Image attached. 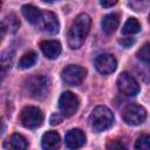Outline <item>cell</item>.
<instances>
[{"label": "cell", "instance_id": "obj_29", "mask_svg": "<svg viewBox=\"0 0 150 150\" xmlns=\"http://www.w3.org/2000/svg\"><path fill=\"white\" fill-rule=\"evenodd\" d=\"M148 20H149V22H150V14H149V18H148Z\"/></svg>", "mask_w": 150, "mask_h": 150}, {"label": "cell", "instance_id": "obj_17", "mask_svg": "<svg viewBox=\"0 0 150 150\" xmlns=\"http://www.w3.org/2000/svg\"><path fill=\"white\" fill-rule=\"evenodd\" d=\"M141 30V23L135 18H129L122 27V34L124 35H132Z\"/></svg>", "mask_w": 150, "mask_h": 150}, {"label": "cell", "instance_id": "obj_20", "mask_svg": "<svg viewBox=\"0 0 150 150\" xmlns=\"http://www.w3.org/2000/svg\"><path fill=\"white\" fill-rule=\"evenodd\" d=\"M13 60H14V54L11 50H5L1 54V68H2V73H5L7 69H9L13 64Z\"/></svg>", "mask_w": 150, "mask_h": 150}, {"label": "cell", "instance_id": "obj_26", "mask_svg": "<svg viewBox=\"0 0 150 150\" xmlns=\"http://www.w3.org/2000/svg\"><path fill=\"white\" fill-rule=\"evenodd\" d=\"M150 0H132V5L137 8V11L139 9V7H142V6H144V5H146L148 2H149Z\"/></svg>", "mask_w": 150, "mask_h": 150}, {"label": "cell", "instance_id": "obj_5", "mask_svg": "<svg viewBox=\"0 0 150 150\" xmlns=\"http://www.w3.org/2000/svg\"><path fill=\"white\" fill-rule=\"evenodd\" d=\"M87 70L77 64H69L61 71L62 81L68 86H79L86 79Z\"/></svg>", "mask_w": 150, "mask_h": 150}, {"label": "cell", "instance_id": "obj_8", "mask_svg": "<svg viewBox=\"0 0 150 150\" xmlns=\"http://www.w3.org/2000/svg\"><path fill=\"white\" fill-rule=\"evenodd\" d=\"M117 88L125 96H136L139 91V84L129 73L123 71L117 77Z\"/></svg>", "mask_w": 150, "mask_h": 150}, {"label": "cell", "instance_id": "obj_7", "mask_svg": "<svg viewBox=\"0 0 150 150\" xmlns=\"http://www.w3.org/2000/svg\"><path fill=\"white\" fill-rule=\"evenodd\" d=\"M80 100L71 91H64L59 98V108L64 117H71L79 109Z\"/></svg>", "mask_w": 150, "mask_h": 150}, {"label": "cell", "instance_id": "obj_11", "mask_svg": "<svg viewBox=\"0 0 150 150\" xmlns=\"http://www.w3.org/2000/svg\"><path fill=\"white\" fill-rule=\"evenodd\" d=\"M64 143L68 149H79L86 143V135L81 129H71L66 134Z\"/></svg>", "mask_w": 150, "mask_h": 150}, {"label": "cell", "instance_id": "obj_9", "mask_svg": "<svg viewBox=\"0 0 150 150\" xmlns=\"http://www.w3.org/2000/svg\"><path fill=\"white\" fill-rule=\"evenodd\" d=\"M94 64L98 73H101L103 75H108L116 70L117 60L112 54L103 53V54H100L98 56H96Z\"/></svg>", "mask_w": 150, "mask_h": 150}, {"label": "cell", "instance_id": "obj_1", "mask_svg": "<svg viewBox=\"0 0 150 150\" xmlns=\"http://www.w3.org/2000/svg\"><path fill=\"white\" fill-rule=\"evenodd\" d=\"M91 26V19L88 14L81 13L73 21L68 32V46L71 49H79L87 39Z\"/></svg>", "mask_w": 150, "mask_h": 150}, {"label": "cell", "instance_id": "obj_3", "mask_svg": "<svg viewBox=\"0 0 150 150\" xmlns=\"http://www.w3.org/2000/svg\"><path fill=\"white\" fill-rule=\"evenodd\" d=\"M90 125L97 132L109 129L114 124V114L105 105H97L89 116Z\"/></svg>", "mask_w": 150, "mask_h": 150}, {"label": "cell", "instance_id": "obj_2", "mask_svg": "<svg viewBox=\"0 0 150 150\" xmlns=\"http://www.w3.org/2000/svg\"><path fill=\"white\" fill-rule=\"evenodd\" d=\"M25 89L30 97L35 100H42L50 90V81L47 76L33 75L26 81Z\"/></svg>", "mask_w": 150, "mask_h": 150}, {"label": "cell", "instance_id": "obj_13", "mask_svg": "<svg viewBox=\"0 0 150 150\" xmlns=\"http://www.w3.org/2000/svg\"><path fill=\"white\" fill-rule=\"evenodd\" d=\"M60 144H61V138L56 131L50 130V131H47L46 134H43L42 139H41V145L43 149L55 150L60 146Z\"/></svg>", "mask_w": 150, "mask_h": 150}, {"label": "cell", "instance_id": "obj_22", "mask_svg": "<svg viewBox=\"0 0 150 150\" xmlns=\"http://www.w3.org/2000/svg\"><path fill=\"white\" fill-rule=\"evenodd\" d=\"M135 149L150 150V135H141L135 143Z\"/></svg>", "mask_w": 150, "mask_h": 150}, {"label": "cell", "instance_id": "obj_19", "mask_svg": "<svg viewBox=\"0 0 150 150\" xmlns=\"http://www.w3.org/2000/svg\"><path fill=\"white\" fill-rule=\"evenodd\" d=\"M5 25H6V27L8 28V30L11 32V33H15L16 30H18V28H19V26H20V21H19V19L16 18V15L14 14V13H9L6 18H5Z\"/></svg>", "mask_w": 150, "mask_h": 150}, {"label": "cell", "instance_id": "obj_21", "mask_svg": "<svg viewBox=\"0 0 150 150\" xmlns=\"http://www.w3.org/2000/svg\"><path fill=\"white\" fill-rule=\"evenodd\" d=\"M137 57L146 64H150V42L144 43L137 52Z\"/></svg>", "mask_w": 150, "mask_h": 150}, {"label": "cell", "instance_id": "obj_16", "mask_svg": "<svg viewBox=\"0 0 150 150\" xmlns=\"http://www.w3.org/2000/svg\"><path fill=\"white\" fill-rule=\"evenodd\" d=\"M5 146L15 149V150H23V149L28 148V142L26 141V138L22 135L13 134L8 139V144H5Z\"/></svg>", "mask_w": 150, "mask_h": 150}, {"label": "cell", "instance_id": "obj_23", "mask_svg": "<svg viewBox=\"0 0 150 150\" xmlns=\"http://www.w3.org/2000/svg\"><path fill=\"white\" fill-rule=\"evenodd\" d=\"M62 120H63V117H62L59 112H54V114L50 116L49 122H50L52 125H56V124H60V123L62 122Z\"/></svg>", "mask_w": 150, "mask_h": 150}, {"label": "cell", "instance_id": "obj_24", "mask_svg": "<svg viewBox=\"0 0 150 150\" xmlns=\"http://www.w3.org/2000/svg\"><path fill=\"white\" fill-rule=\"evenodd\" d=\"M107 148L108 149H123V148H125L122 143H120V142H117V141H110L108 144H107Z\"/></svg>", "mask_w": 150, "mask_h": 150}, {"label": "cell", "instance_id": "obj_18", "mask_svg": "<svg viewBox=\"0 0 150 150\" xmlns=\"http://www.w3.org/2000/svg\"><path fill=\"white\" fill-rule=\"evenodd\" d=\"M36 59H38V55L34 50H28L27 53H25L20 61H19V67L22 68V69H27V68H30L32 66L35 64L36 62Z\"/></svg>", "mask_w": 150, "mask_h": 150}, {"label": "cell", "instance_id": "obj_14", "mask_svg": "<svg viewBox=\"0 0 150 150\" xmlns=\"http://www.w3.org/2000/svg\"><path fill=\"white\" fill-rule=\"evenodd\" d=\"M120 25V15L117 13L107 14L102 19V29L105 34H112Z\"/></svg>", "mask_w": 150, "mask_h": 150}, {"label": "cell", "instance_id": "obj_28", "mask_svg": "<svg viewBox=\"0 0 150 150\" xmlns=\"http://www.w3.org/2000/svg\"><path fill=\"white\" fill-rule=\"evenodd\" d=\"M42 1H45V2H53V1H55V0H42Z\"/></svg>", "mask_w": 150, "mask_h": 150}, {"label": "cell", "instance_id": "obj_15", "mask_svg": "<svg viewBox=\"0 0 150 150\" xmlns=\"http://www.w3.org/2000/svg\"><path fill=\"white\" fill-rule=\"evenodd\" d=\"M21 13H22L23 18L29 23H33V25L38 23V21L41 18V14H42V12L33 5H23L21 7Z\"/></svg>", "mask_w": 150, "mask_h": 150}, {"label": "cell", "instance_id": "obj_10", "mask_svg": "<svg viewBox=\"0 0 150 150\" xmlns=\"http://www.w3.org/2000/svg\"><path fill=\"white\" fill-rule=\"evenodd\" d=\"M36 25L42 32L48 34H56L59 32V20L56 15L49 11L42 12L41 18Z\"/></svg>", "mask_w": 150, "mask_h": 150}, {"label": "cell", "instance_id": "obj_25", "mask_svg": "<svg viewBox=\"0 0 150 150\" xmlns=\"http://www.w3.org/2000/svg\"><path fill=\"white\" fill-rule=\"evenodd\" d=\"M100 2H101V5H102V7L109 8V7H112L114 5H116L117 0H100Z\"/></svg>", "mask_w": 150, "mask_h": 150}, {"label": "cell", "instance_id": "obj_4", "mask_svg": "<svg viewBox=\"0 0 150 150\" xmlns=\"http://www.w3.org/2000/svg\"><path fill=\"white\" fill-rule=\"evenodd\" d=\"M43 115L38 107L27 105L20 112V122L27 129H36L42 124Z\"/></svg>", "mask_w": 150, "mask_h": 150}, {"label": "cell", "instance_id": "obj_27", "mask_svg": "<svg viewBox=\"0 0 150 150\" xmlns=\"http://www.w3.org/2000/svg\"><path fill=\"white\" fill-rule=\"evenodd\" d=\"M120 43H122L124 47H129L130 45L134 43V39H128V40L123 39V40H120Z\"/></svg>", "mask_w": 150, "mask_h": 150}, {"label": "cell", "instance_id": "obj_12", "mask_svg": "<svg viewBox=\"0 0 150 150\" xmlns=\"http://www.w3.org/2000/svg\"><path fill=\"white\" fill-rule=\"evenodd\" d=\"M40 48L49 60H54L61 54V43L56 40H45L40 43Z\"/></svg>", "mask_w": 150, "mask_h": 150}, {"label": "cell", "instance_id": "obj_6", "mask_svg": "<svg viewBox=\"0 0 150 150\" xmlns=\"http://www.w3.org/2000/svg\"><path fill=\"white\" fill-rule=\"evenodd\" d=\"M122 118L129 125H138L145 121L146 111L139 104H129L123 109Z\"/></svg>", "mask_w": 150, "mask_h": 150}]
</instances>
